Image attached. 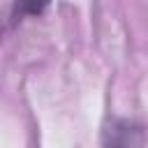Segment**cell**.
Returning <instances> with one entry per match:
<instances>
[{
  "instance_id": "6da1fadb",
  "label": "cell",
  "mask_w": 148,
  "mask_h": 148,
  "mask_svg": "<svg viewBox=\"0 0 148 148\" xmlns=\"http://www.w3.org/2000/svg\"><path fill=\"white\" fill-rule=\"evenodd\" d=\"M49 0H14V18H23V16H35L42 14L46 9Z\"/></svg>"
}]
</instances>
